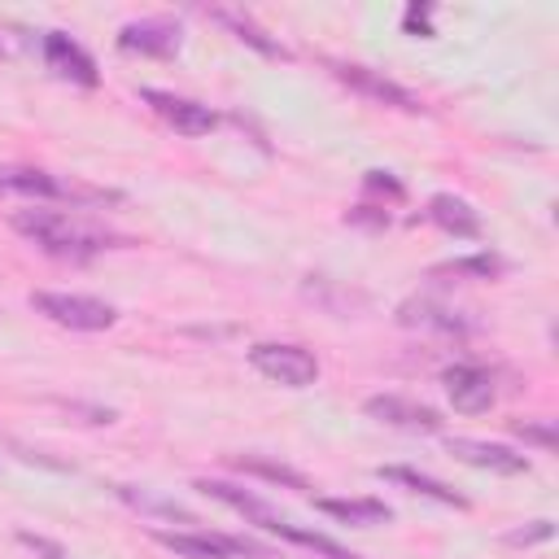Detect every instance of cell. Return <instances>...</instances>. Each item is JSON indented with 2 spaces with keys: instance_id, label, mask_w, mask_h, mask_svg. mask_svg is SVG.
<instances>
[{
  "instance_id": "1",
  "label": "cell",
  "mask_w": 559,
  "mask_h": 559,
  "mask_svg": "<svg viewBox=\"0 0 559 559\" xmlns=\"http://www.w3.org/2000/svg\"><path fill=\"white\" fill-rule=\"evenodd\" d=\"M9 223H13V231H22L31 245H39V249L52 253V258L83 262V258H92L96 249H105V240H100L96 231L70 223V218L57 214V210H17Z\"/></svg>"
},
{
  "instance_id": "2",
  "label": "cell",
  "mask_w": 559,
  "mask_h": 559,
  "mask_svg": "<svg viewBox=\"0 0 559 559\" xmlns=\"http://www.w3.org/2000/svg\"><path fill=\"white\" fill-rule=\"evenodd\" d=\"M31 306L70 332H100L114 323V306L83 297V293H31Z\"/></svg>"
},
{
  "instance_id": "3",
  "label": "cell",
  "mask_w": 559,
  "mask_h": 559,
  "mask_svg": "<svg viewBox=\"0 0 559 559\" xmlns=\"http://www.w3.org/2000/svg\"><path fill=\"white\" fill-rule=\"evenodd\" d=\"M249 362H253V371H262V376L275 380V384H288V389H306V384L319 380V362H314V354L301 349V345L262 341V345L249 349Z\"/></svg>"
},
{
  "instance_id": "4",
  "label": "cell",
  "mask_w": 559,
  "mask_h": 559,
  "mask_svg": "<svg viewBox=\"0 0 559 559\" xmlns=\"http://www.w3.org/2000/svg\"><path fill=\"white\" fill-rule=\"evenodd\" d=\"M441 380H445V393H450L454 411L480 415V411L493 406V376H489L485 367H476V362H454V367H445Z\"/></svg>"
},
{
  "instance_id": "5",
  "label": "cell",
  "mask_w": 559,
  "mask_h": 559,
  "mask_svg": "<svg viewBox=\"0 0 559 559\" xmlns=\"http://www.w3.org/2000/svg\"><path fill=\"white\" fill-rule=\"evenodd\" d=\"M144 100L183 135H205L218 127V114L201 100H188V96H170V92H157V87H144Z\"/></svg>"
},
{
  "instance_id": "6",
  "label": "cell",
  "mask_w": 559,
  "mask_h": 559,
  "mask_svg": "<svg viewBox=\"0 0 559 559\" xmlns=\"http://www.w3.org/2000/svg\"><path fill=\"white\" fill-rule=\"evenodd\" d=\"M118 48L122 52H140V57H170L179 48V26L170 17H140L127 22L118 31Z\"/></svg>"
},
{
  "instance_id": "7",
  "label": "cell",
  "mask_w": 559,
  "mask_h": 559,
  "mask_svg": "<svg viewBox=\"0 0 559 559\" xmlns=\"http://www.w3.org/2000/svg\"><path fill=\"white\" fill-rule=\"evenodd\" d=\"M44 61H48V70H57L61 79H70V83H79V87H96V83H100L96 61H92L66 31H48V35H44Z\"/></svg>"
},
{
  "instance_id": "8",
  "label": "cell",
  "mask_w": 559,
  "mask_h": 559,
  "mask_svg": "<svg viewBox=\"0 0 559 559\" xmlns=\"http://www.w3.org/2000/svg\"><path fill=\"white\" fill-rule=\"evenodd\" d=\"M454 459L472 463V467H485V472H498V476H520L528 472V459L507 450V445H489V441H472V437H450L445 441Z\"/></svg>"
},
{
  "instance_id": "9",
  "label": "cell",
  "mask_w": 559,
  "mask_h": 559,
  "mask_svg": "<svg viewBox=\"0 0 559 559\" xmlns=\"http://www.w3.org/2000/svg\"><path fill=\"white\" fill-rule=\"evenodd\" d=\"M371 419L380 424H393V428H441V415L424 402H411V397H397V393H380V397H367L362 406Z\"/></svg>"
},
{
  "instance_id": "10",
  "label": "cell",
  "mask_w": 559,
  "mask_h": 559,
  "mask_svg": "<svg viewBox=\"0 0 559 559\" xmlns=\"http://www.w3.org/2000/svg\"><path fill=\"white\" fill-rule=\"evenodd\" d=\"M354 92H362V96H371V100H380V105H397V109H419V96L415 92H406V87H397L393 79H380L376 70H367V66H341L336 70Z\"/></svg>"
},
{
  "instance_id": "11",
  "label": "cell",
  "mask_w": 559,
  "mask_h": 559,
  "mask_svg": "<svg viewBox=\"0 0 559 559\" xmlns=\"http://www.w3.org/2000/svg\"><path fill=\"white\" fill-rule=\"evenodd\" d=\"M197 489H205L210 498L227 502L231 511H240L245 520H253V524H258V528H266V533H275V528L284 524V515H280L275 507H266L262 498H253V493H245V489H236V485H227V480H201Z\"/></svg>"
},
{
  "instance_id": "12",
  "label": "cell",
  "mask_w": 559,
  "mask_h": 559,
  "mask_svg": "<svg viewBox=\"0 0 559 559\" xmlns=\"http://www.w3.org/2000/svg\"><path fill=\"white\" fill-rule=\"evenodd\" d=\"M428 218H432L441 231H450V236H480L476 210H472L463 197H454V192H437V197L428 201Z\"/></svg>"
},
{
  "instance_id": "13",
  "label": "cell",
  "mask_w": 559,
  "mask_h": 559,
  "mask_svg": "<svg viewBox=\"0 0 559 559\" xmlns=\"http://www.w3.org/2000/svg\"><path fill=\"white\" fill-rule=\"evenodd\" d=\"M376 476H380V480H393V485H406L411 493L437 498V502H445V507H467V498H459L450 485H441V480H432V476H424V472H415V467H380Z\"/></svg>"
},
{
  "instance_id": "14",
  "label": "cell",
  "mask_w": 559,
  "mask_h": 559,
  "mask_svg": "<svg viewBox=\"0 0 559 559\" xmlns=\"http://www.w3.org/2000/svg\"><path fill=\"white\" fill-rule=\"evenodd\" d=\"M314 507L328 511V515H336V520H345V524H384L393 515L376 498H314Z\"/></svg>"
},
{
  "instance_id": "15",
  "label": "cell",
  "mask_w": 559,
  "mask_h": 559,
  "mask_svg": "<svg viewBox=\"0 0 559 559\" xmlns=\"http://www.w3.org/2000/svg\"><path fill=\"white\" fill-rule=\"evenodd\" d=\"M0 192H22V197H61L66 188L35 166H0Z\"/></svg>"
},
{
  "instance_id": "16",
  "label": "cell",
  "mask_w": 559,
  "mask_h": 559,
  "mask_svg": "<svg viewBox=\"0 0 559 559\" xmlns=\"http://www.w3.org/2000/svg\"><path fill=\"white\" fill-rule=\"evenodd\" d=\"M214 22H223L227 31H236V39L240 44H249V48H258L262 57H288V48L280 44V39H271L258 22H249L245 13H236V9H214Z\"/></svg>"
},
{
  "instance_id": "17",
  "label": "cell",
  "mask_w": 559,
  "mask_h": 559,
  "mask_svg": "<svg viewBox=\"0 0 559 559\" xmlns=\"http://www.w3.org/2000/svg\"><path fill=\"white\" fill-rule=\"evenodd\" d=\"M402 323H415V328H437V332H463V319L437 301H411L402 306Z\"/></svg>"
},
{
  "instance_id": "18",
  "label": "cell",
  "mask_w": 559,
  "mask_h": 559,
  "mask_svg": "<svg viewBox=\"0 0 559 559\" xmlns=\"http://www.w3.org/2000/svg\"><path fill=\"white\" fill-rule=\"evenodd\" d=\"M236 467H240V472H253V476H266V480H275V485H288V489H310V480H306L301 472H293V467H284V463H271V459L240 454Z\"/></svg>"
},
{
  "instance_id": "19",
  "label": "cell",
  "mask_w": 559,
  "mask_h": 559,
  "mask_svg": "<svg viewBox=\"0 0 559 559\" xmlns=\"http://www.w3.org/2000/svg\"><path fill=\"white\" fill-rule=\"evenodd\" d=\"M122 498L131 502V507H140V511H148V515H170V520H183V524H197L179 502H166V498H153V493H135V489H122Z\"/></svg>"
},
{
  "instance_id": "20",
  "label": "cell",
  "mask_w": 559,
  "mask_h": 559,
  "mask_svg": "<svg viewBox=\"0 0 559 559\" xmlns=\"http://www.w3.org/2000/svg\"><path fill=\"white\" fill-rule=\"evenodd\" d=\"M445 271H459V275H498V258H489V253H480V258H459V262H450Z\"/></svg>"
},
{
  "instance_id": "21",
  "label": "cell",
  "mask_w": 559,
  "mask_h": 559,
  "mask_svg": "<svg viewBox=\"0 0 559 559\" xmlns=\"http://www.w3.org/2000/svg\"><path fill=\"white\" fill-rule=\"evenodd\" d=\"M515 432H520L524 441H537L542 450H555V428H550V424H515Z\"/></svg>"
},
{
  "instance_id": "22",
  "label": "cell",
  "mask_w": 559,
  "mask_h": 559,
  "mask_svg": "<svg viewBox=\"0 0 559 559\" xmlns=\"http://www.w3.org/2000/svg\"><path fill=\"white\" fill-rule=\"evenodd\" d=\"M17 542H22V546H31L39 559H66V550H61V546H52L48 537H35V533H17Z\"/></svg>"
},
{
  "instance_id": "23",
  "label": "cell",
  "mask_w": 559,
  "mask_h": 559,
  "mask_svg": "<svg viewBox=\"0 0 559 559\" xmlns=\"http://www.w3.org/2000/svg\"><path fill=\"white\" fill-rule=\"evenodd\" d=\"M362 183H367L371 192H389L393 201L402 197V183H397V179H389V170H367V179H362Z\"/></svg>"
},
{
  "instance_id": "24",
  "label": "cell",
  "mask_w": 559,
  "mask_h": 559,
  "mask_svg": "<svg viewBox=\"0 0 559 559\" xmlns=\"http://www.w3.org/2000/svg\"><path fill=\"white\" fill-rule=\"evenodd\" d=\"M349 223H367V227H389V214H384V210H371V205H354V210H349Z\"/></svg>"
},
{
  "instance_id": "25",
  "label": "cell",
  "mask_w": 559,
  "mask_h": 559,
  "mask_svg": "<svg viewBox=\"0 0 559 559\" xmlns=\"http://www.w3.org/2000/svg\"><path fill=\"white\" fill-rule=\"evenodd\" d=\"M402 22H406V31H419V35H432V26H428V4H411Z\"/></svg>"
},
{
  "instance_id": "26",
  "label": "cell",
  "mask_w": 559,
  "mask_h": 559,
  "mask_svg": "<svg viewBox=\"0 0 559 559\" xmlns=\"http://www.w3.org/2000/svg\"><path fill=\"white\" fill-rule=\"evenodd\" d=\"M537 537H550V524H546V520H537V528H528V533H524V528H520V533H511L507 542H515V546H524V542H537Z\"/></svg>"
}]
</instances>
